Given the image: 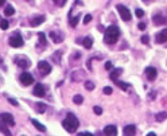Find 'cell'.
<instances>
[{
	"mask_svg": "<svg viewBox=\"0 0 167 136\" xmlns=\"http://www.w3.org/2000/svg\"><path fill=\"white\" fill-rule=\"evenodd\" d=\"M8 43H10L11 47H22L23 43H24V41H23L22 35H20L19 32H15V34H12L10 37V39H8Z\"/></svg>",
	"mask_w": 167,
	"mask_h": 136,
	"instance_id": "3",
	"label": "cell"
},
{
	"mask_svg": "<svg viewBox=\"0 0 167 136\" xmlns=\"http://www.w3.org/2000/svg\"><path fill=\"white\" fill-rule=\"evenodd\" d=\"M143 1H145V3H150V1H152V0H143Z\"/></svg>",
	"mask_w": 167,
	"mask_h": 136,
	"instance_id": "45",
	"label": "cell"
},
{
	"mask_svg": "<svg viewBox=\"0 0 167 136\" xmlns=\"http://www.w3.org/2000/svg\"><path fill=\"white\" fill-rule=\"evenodd\" d=\"M92 20V15L90 14H88V15H85V18H84V24H88L89 22Z\"/></svg>",
	"mask_w": 167,
	"mask_h": 136,
	"instance_id": "34",
	"label": "cell"
},
{
	"mask_svg": "<svg viewBox=\"0 0 167 136\" xmlns=\"http://www.w3.org/2000/svg\"><path fill=\"white\" fill-rule=\"evenodd\" d=\"M102 92H104V94H112V92H113V89L110 88V86H105Z\"/></svg>",
	"mask_w": 167,
	"mask_h": 136,
	"instance_id": "33",
	"label": "cell"
},
{
	"mask_svg": "<svg viewBox=\"0 0 167 136\" xmlns=\"http://www.w3.org/2000/svg\"><path fill=\"white\" fill-rule=\"evenodd\" d=\"M112 67H113L112 62H107V63H105V69H107V70H112Z\"/></svg>",
	"mask_w": 167,
	"mask_h": 136,
	"instance_id": "37",
	"label": "cell"
},
{
	"mask_svg": "<svg viewBox=\"0 0 167 136\" xmlns=\"http://www.w3.org/2000/svg\"><path fill=\"white\" fill-rule=\"evenodd\" d=\"M0 132H3L4 135H7V136H10L11 135V132H10V130L7 128V124H1V121H0Z\"/></svg>",
	"mask_w": 167,
	"mask_h": 136,
	"instance_id": "26",
	"label": "cell"
},
{
	"mask_svg": "<svg viewBox=\"0 0 167 136\" xmlns=\"http://www.w3.org/2000/svg\"><path fill=\"white\" fill-rule=\"evenodd\" d=\"M97 29H98V31H105V30H104V27H102V26H98V27H97Z\"/></svg>",
	"mask_w": 167,
	"mask_h": 136,
	"instance_id": "41",
	"label": "cell"
},
{
	"mask_svg": "<svg viewBox=\"0 0 167 136\" xmlns=\"http://www.w3.org/2000/svg\"><path fill=\"white\" fill-rule=\"evenodd\" d=\"M38 39L42 46H47V41H46V37H44L43 32H38Z\"/></svg>",
	"mask_w": 167,
	"mask_h": 136,
	"instance_id": "25",
	"label": "cell"
},
{
	"mask_svg": "<svg viewBox=\"0 0 167 136\" xmlns=\"http://www.w3.org/2000/svg\"><path fill=\"white\" fill-rule=\"evenodd\" d=\"M44 20H46V16L44 15H35L34 18L30 19V24H31V27H37V26L42 24Z\"/></svg>",
	"mask_w": 167,
	"mask_h": 136,
	"instance_id": "9",
	"label": "cell"
},
{
	"mask_svg": "<svg viewBox=\"0 0 167 136\" xmlns=\"http://www.w3.org/2000/svg\"><path fill=\"white\" fill-rule=\"evenodd\" d=\"M135 132H136V128H135V125H132V124L125 125L124 127V130H123V133L125 136H132V135H135Z\"/></svg>",
	"mask_w": 167,
	"mask_h": 136,
	"instance_id": "14",
	"label": "cell"
},
{
	"mask_svg": "<svg viewBox=\"0 0 167 136\" xmlns=\"http://www.w3.org/2000/svg\"><path fill=\"white\" fill-rule=\"evenodd\" d=\"M140 41H142V43L148 44V43H150V37H148V35H143V37H142V39H140Z\"/></svg>",
	"mask_w": 167,
	"mask_h": 136,
	"instance_id": "31",
	"label": "cell"
},
{
	"mask_svg": "<svg viewBox=\"0 0 167 136\" xmlns=\"http://www.w3.org/2000/svg\"><path fill=\"white\" fill-rule=\"evenodd\" d=\"M85 89L86 90H93V89H95V84L92 82V81H86L85 82Z\"/></svg>",
	"mask_w": 167,
	"mask_h": 136,
	"instance_id": "30",
	"label": "cell"
},
{
	"mask_svg": "<svg viewBox=\"0 0 167 136\" xmlns=\"http://www.w3.org/2000/svg\"><path fill=\"white\" fill-rule=\"evenodd\" d=\"M145 76H147V78L150 79V81H154V79L156 78V76H158V70L155 69V67H152V66L145 67Z\"/></svg>",
	"mask_w": 167,
	"mask_h": 136,
	"instance_id": "12",
	"label": "cell"
},
{
	"mask_svg": "<svg viewBox=\"0 0 167 136\" xmlns=\"http://www.w3.org/2000/svg\"><path fill=\"white\" fill-rule=\"evenodd\" d=\"M31 123L34 124V127H35V128H37V130L39 131V132H46V127H44V125H42V124L39 123L38 120H35V119H32V120H31Z\"/></svg>",
	"mask_w": 167,
	"mask_h": 136,
	"instance_id": "20",
	"label": "cell"
},
{
	"mask_svg": "<svg viewBox=\"0 0 167 136\" xmlns=\"http://www.w3.org/2000/svg\"><path fill=\"white\" fill-rule=\"evenodd\" d=\"M50 38L54 43H61L63 41V37H61V34H57L55 31H51L50 32Z\"/></svg>",
	"mask_w": 167,
	"mask_h": 136,
	"instance_id": "17",
	"label": "cell"
},
{
	"mask_svg": "<svg viewBox=\"0 0 167 136\" xmlns=\"http://www.w3.org/2000/svg\"><path fill=\"white\" fill-rule=\"evenodd\" d=\"M53 1L54 3H57V4H59V6H61V3H62V0H53Z\"/></svg>",
	"mask_w": 167,
	"mask_h": 136,
	"instance_id": "42",
	"label": "cell"
},
{
	"mask_svg": "<svg viewBox=\"0 0 167 136\" xmlns=\"http://www.w3.org/2000/svg\"><path fill=\"white\" fill-rule=\"evenodd\" d=\"M121 73H123V69L121 67H116V69H112V72H110V79H117L120 76H121Z\"/></svg>",
	"mask_w": 167,
	"mask_h": 136,
	"instance_id": "16",
	"label": "cell"
},
{
	"mask_svg": "<svg viewBox=\"0 0 167 136\" xmlns=\"http://www.w3.org/2000/svg\"><path fill=\"white\" fill-rule=\"evenodd\" d=\"M19 79H20V84L24 85V86H29V85H31V84L34 82V77H32L30 73H27V72H24V73L20 74Z\"/></svg>",
	"mask_w": 167,
	"mask_h": 136,
	"instance_id": "7",
	"label": "cell"
},
{
	"mask_svg": "<svg viewBox=\"0 0 167 136\" xmlns=\"http://www.w3.org/2000/svg\"><path fill=\"white\" fill-rule=\"evenodd\" d=\"M73 102H74V104H77V105L82 104V102H84V97H82L81 94H76L74 97H73Z\"/></svg>",
	"mask_w": 167,
	"mask_h": 136,
	"instance_id": "27",
	"label": "cell"
},
{
	"mask_svg": "<svg viewBox=\"0 0 167 136\" xmlns=\"http://www.w3.org/2000/svg\"><path fill=\"white\" fill-rule=\"evenodd\" d=\"M93 111H95L96 115H101V113H102V109H101L100 107H95V108H93Z\"/></svg>",
	"mask_w": 167,
	"mask_h": 136,
	"instance_id": "35",
	"label": "cell"
},
{
	"mask_svg": "<svg viewBox=\"0 0 167 136\" xmlns=\"http://www.w3.org/2000/svg\"><path fill=\"white\" fill-rule=\"evenodd\" d=\"M46 104H43V102H35V111L38 112V113H44L46 112Z\"/></svg>",
	"mask_w": 167,
	"mask_h": 136,
	"instance_id": "19",
	"label": "cell"
},
{
	"mask_svg": "<svg viewBox=\"0 0 167 136\" xmlns=\"http://www.w3.org/2000/svg\"><path fill=\"white\" fill-rule=\"evenodd\" d=\"M116 10L119 11L120 18H121L124 22H129V20H131V18H132V15H131V11H129L125 6H123V4H117Z\"/></svg>",
	"mask_w": 167,
	"mask_h": 136,
	"instance_id": "4",
	"label": "cell"
},
{
	"mask_svg": "<svg viewBox=\"0 0 167 136\" xmlns=\"http://www.w3.org/2000/svg\"><path fill=\"white\" fill-rule=\"evenodd\" d=\"M8 101H10L11 105H15V107H18V101H16L15 98H8Z\"/></svg>",
	"mask_w": 167,
	"mask_h": 136,
	"instance_id": "36",
	"label": "cell"
},
{
	"mask_svg": "<svg viewBox=\"0 0 167 136\" xmlns=\"http://www.w3.org/2000/svg\"><path fill=\"white\" fill-rule=\"evenodd\" d=\"M6 1H7V0H0V7L3 6V4H6Z\"/></svg>",
	"mask_w": 167,
	"mask_h": 136,
	"instance_id": "43",
	"label": "cell"
},
{
	"mask_svg": "<svg viewBox=\"0 0 167 136\" xmlns=\"http://www.w3.org/2000/svg\"><path fill=\"white\" fill-rule=\"evenodd\" d=\"M0 119H1V121H3L4 124H7V125H15V120H14L12 115L7 113V112L0 115Z\"/></svg>",
	"mask_w": 167,
	"mask_h": 136,
	"instance_id": "8",
	"label": "cell"
},
{
	"mask_svg": "<svg viewBox=\"0 0 167 136\" xmlns=\"http://www.w3.org/2000/svg\"><path fill=\"white\" fill-rule=\"evenodd\" d=\"M61 54H62V51H58V53H55V54H53V61L55 63H58V65H59L61 63Z\"/></svg>",
	"mask_w": 167,
	"mask_h": 136,
	"instance_id": "28",
	"label": "cell"
},
{
	"mask_svg": "<svg viewBox=\"0 0 167 136\" xmlns=\"http://www.w3.org/2000/svg\"><path fill=\"white\" fill-rule=\"evenodd\" d=\"M148 97H150V98H155V97H156V93H155V92H151Z\"/></svg>",
	"mask_w": 167,
	"mask_h": 136,
	"instance_id": "40",
	"label": "cell"
},
{
	"mask_svg": "<svg viewBox=\"0 0 167 136\" xmlns=\"http://www.w3.org/2000/svg\"><path fill=\"white\" fill-rule=\"evenodd\" d=\"M152 22L155 23L156 26H162L166 23V18L163 15H154L152 16Z\"/></svg>",
	"mask_w": 167,
	"mask_h": 136,
	"instance_id": "15",
	"label": "cell"
},
{
	"mask_svg": "<svg viewBox=\"0 0 167 136\" xmlns=\"http://www.w3.org/2000/svg\"><path fill=\"white\" fill-rule=\"evenodd\" d=\"M155 41H156V43H166L167 42V29L158 32L156 37H155Z\"/></svg>",
	"mask_w": 167,
	"mask_h": 136,
	"instance_id": "11",
	"label": "cell"
},
{
	"mask_svg": "<svg viewBox=\"0 0 167 136\" xmlns=\"http://www.w3.org/2000/svg\"><path fill=\"white\" fill-rule=\"evenodd\" d=\"M135 15L138 16V18H143V16H144V11L140 10V8H138V10L135 11Z\"/></svg>",
	"mask_w": 167,
	"mask_h": 136,
	"instance_id": "32",
	"label": "cell"
},
{
	"mask_svg": "<svg viewBox=\"0 0 167 136\" xmlns=\"http://www.w3.org/2000/svg\"><path fill=\"white\" fill-rule=\"evenodd\" d=\"M92 136L93 133H89V132H81V133H78V136Z\"/></svg>",
	"mask_w": 167,
	"mask_h": 136,
	"instance_id": "39",
	"label": "cell"
},
{
	"mask_svg": "<svg viewBox=\"0 0 167 136\" xmlns=\"http://www.w3.org/2000/svg\"><path fill=\"white\" fill-rule=\"evenodd\" d=\"M14 14H15V10H14V7L11 6V4H7L6 8H4V15H7V16H12Z\"/></svg>",
	"mask_w": 167,
	"mask_h": 136,
	"instance_id": "21",
	"label": "cell"
},
{
	"mask_svg": "<svg viewBox=\"0 0 167 136\" xmlns=\"http://www.w3.org/2000/svg\"><path fill=\"white\" fill-rule=\"evenodd\" d=\"M115 84H116L119 88L123 89V90H127V89L129 88V84H125V82H123V81H119V78L115 79Z\"/></svg>",
	"mask_w": 167,
	"mask_h": 136,
	"instance_id": "24",
	"label": "cell"
},
{
	"mask_svg": "<svg viewBox=\"0 0 167 136\" xmlns=\"http://www.w3.org/2000/svg\"><path fill=\"white\" fill-rule=\"evenodd\" d=\"M155 135H156V133H154V132H148L147 133V136H155Z\"/></svg>",
	"mask_w": 167,
	"mask_h": 136,
	"instance_id": "44",
	"label": "cell"
},
{
	"mask_svg": "<svg viewBox=\"0 0 167 136\" xmlns=\"http://www.w3.org/2000/svg\"><path fill=\"white\" fill-rule=\"evenodd\" d=\"M167 119V112H158L155 115V120L156 121H163Z\"/></svg>",
	"mask_w": 167,
	"mask_h": 136,
	"instance_id": "22",
	"label": "cell"
},
{
	"mask_svg": "<svg viewBox=\"0 0 167 136\" xmlns=\"http://www.w3.org/2000/svg\"><path fill=\"white\" fill-rule=\"evenodd\" d=\"M82 44H84V47L85 49H92V46H93V38L92 37H85V38L82 39Z\"/></svg>",
	"mask_w": 167,
	"mask_h": 136,
	"instance_id": "18",
	"label": "cell"
},
{
	"mask_svg": "<svg viewBox=\"0 0 167 136\" xmlns=\"http://www.w3.org/2000/svg\"><path fill=\"white\" fill-rule=\"evenodd\" d=\"M104 135H107V136H116L117 135V128L115 125H107L104 128Z\"/></svg>",
	"mask_w": 167,
	"mask_h": 136,
	"instance_id": "13",
	"label": "cell"
},
{
	"mask_svg": "<svg viewBox=\"0 0 167 136\" xmlns=\"http://www.w3.org/2000/svg\"><path fill=\"white\" fill-rule=\"evenodd\" d=\"M14 62L19 67H22V69H29V67L31 66V61L27 57H24V55H16V57L14 58Z\"/></svg>",
	"mask_w": 167,
	"mask_h": 136,
	"instance_id": "5",
	"label": "cell"
},
{
	"mask_svg": "<svg viewBox=\"0 0 167 136\" xmlns=\"http://www.w3.org/2000/svg\"><path fill=\"white\" fill-rule=\"evenodd\" d=\"M78 125H80L78 119H77V117L74 116L72 112H69V113H67V116H66V119L62 121V127L67 131V132H70V133L76 132L77 128H78Z\"/></svg>",
	"mask_w": 167,
	"mask_h": 136,
	"instance_id": "2",
	"label": "cell"
},
{
	"mask_svg": "<svg viewBox=\"0 0 167 136\" xmlns=\"http://www.w3.org/2000/svg\"><path fill=\"white\" fill-rule=\"evenodd\" d=\"M80 19H81V15H80V14L76 16V18H70V19H69L70 26H72V27H76V26L80 23Z\"/></svg>",
	"mask_w": 167,
	"mask_h": 136,
	"instance_id": "23",
	"label": "cell"
},
{
	"mask_svg": "<svg viewBox=\"0 0 167 136\" xmlns=\"http://www.w3.org/2000/svg\"><path fill=\"white\" fill-rule=\"evenodd\" d=\"M32 94L37 96V97H44V94H46V89H44V86L42 85V84H37L34 90H32Z\"/></svg>",
	"mask_w": 167,
	"mask_h": 136,
	"instance_id": "10",
	"label": "cell"
},
{
	"mask_svg": "<svg viewBox=\"0 0 167 136\" xmlns=\"http://www.w3.org/2000/svg\"><path fill=\"white\" fill-rule=\"evenodd\" d=\"M138 27H139V30H145V24H144V23H139Z\"/></svg>",
	"mask_w": 167,
	"mask_h": 136,
	"instance_id": "38",
	"label": "cell"
},
{
	"mask_svg": "<svg viewBox=\"0 0 167 136\" xmlns=\"http://www.w3.org/2000/svg\"><path fill=\"white\" fill-rule=\"evenodd\" d=\"M38 72L42 74V76H47V74L51 73V65L46 61H41L38 63Z\"/></svg>",
	"mask_w": 167,
	"mask_h": 136,
	"instance_id": "6",
	"label": "cell"
},
{
	"mask_svg": "<svg viewBox=\"0 0 167 136\" xmlns=\"http://www.w3.org/2000/svg\"><path fill=\"white\" fill-rule=\"evenodd\" d=\"M120 37V29L117 26H109L104 31V42L107 44H113L119 41Z\"/></svg>",
	"mask_w": 167,
	"mask_h": 136,
	"instance_id": "1",
	"label": "cell"
},
{
	"mask_svg": "<svg viewBox=\"0 0 167 136\" xmlns=\"http://www.w3.org/2000/svg\"><path fill=\"white\" fill-rule=\"evenodd\" d=\"M8 26H10L8 20H6V19L0 20V29H1V30H7V29H8Z\"/></svg>",
	"mask_w": 167,
	"mask_h": 136,
	"instance_id": "29",
	"label": "cell"
}]
</instances>
